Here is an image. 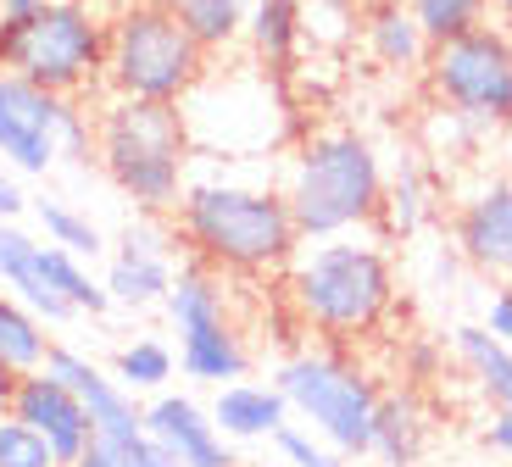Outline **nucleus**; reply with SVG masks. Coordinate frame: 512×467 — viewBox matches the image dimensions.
<instances>
[{"label":"nucleus","instance_id":"6e6552de","mask_svg":"<svg viewBox=\"0 0 512 467\" xmlns=\"http://www.w3.org/2000/svg\"><path fill=\"white\" fill-rule=\"evenodd\" d=\"M429 89L451 106V117L474 128H507L512 123V45L501 28H474L446 45H429Z\"/></svg>","mask_w":512,"mask_h":467},{"label":"nucleus","instance_id":"5701e85b","mask_svg":"<svg viewBox=\"0 0 512 467\" xmlns=\"http://www.w3.org/2000/svg\"><path fill=\"white\" fill-rule=\"evenodd\" d=\"M39 273H45V284H51V290L62 295L67 306H73V317H101L106 306H112L106 284H95V278H90V267L78 262L73 251L51 245V240H39Z\"/></svg>","mask_w":512,"mask_h":467},{"label":"nucleus","instance_id":"4be33fe9","mask_svg":"<svg viewBox=\"0 0 512 467\" xmlns=\"http://www.w3.org/2000/svg\"><path fill=\"white\" fill-rule=\"evenodd\" d=\"M173 267L179 262H156V256H112V267H106V295H112V306H134V312H145V306H162L167 290H173Z\"/></svg>","mask_w":512,"mask_h":467},{"label":"nucleus","instance_id":"dca6fc26","mask_svg":"<svg viewBox=\"0 0 512 467\" xmlns=\"http://www.w3.org/2000/svg\"><path fill=\"white\" fill-rule=\"evenodd\" d=\"M0 284L34 312L39 323H67V317H73V306H67L62 295L45 284V273H39V240L23 234L17 223H0Z\"/></svg>","mask_w":512,"mask_h":467},{"label":"nucleus","instance_id":"9b49d317","mask_svg":"<svg viewBox=\"0 0 512 467\" xmlns=\"http://www.w3.org/2000/svg\"><path fill=\"white\" fill-rule=\"evenodd\" d=\"M140 423H145V440L162 445L179 467H240L234 445L218 434L212 412H206L195 395H151V406H140Z\"/></svg>","mask_w":512,"mask_h":467},{"label":"nucleus","instance_id":"2f4dec72","mask_svg":"<svg viewBox=\"0 0 512 467\" xmlns=\"http://www.w3.org/2000/svg\"><path fill=\"white\" fill-rule=\"evenodd\" d=\"M401 362H407V379H412V390H418V384H429L440 373V345L435 340H407Z\"/></svg>","mask_w":512,"mask_h":467},{"label":"nucleus","instance_id":"f03ea898","mask_svg":"<svg viewBox=\"0 0 512 467\" xmlns=\"http://www.w3.org/2000/svg\"><path fill=\"white\" fill-rule=\"evenodd\" d=\"M190 151L195 145H190L184 106L106 95V106L95 112V162L134 201V212L173 217L184 184H190L184 178L190 173Z\"/></svg>","mask_w":512,"mask_h":467},{"label":"nucleus","instance_id":"bb28decb","mask_svg":"<svg viewBox=\"0 0 512 467\" xmlns=\"http://www.w3.org/2000/svg\"><path fill=\"white\" fill-rule=\"evenodd\" d=\"M412 12V23L423 28V39L429 45H446V39L457 34H474V28H485L490 17V0H401Z\"/></svg>","mask_w":512,"mask_h":467},{"label":"nucleus","instance_id":"e433bc0d","mask_svg":"<svg viewBox=\"0 0 512 467\" xmlns=\"http://www.w3.org/2000/svg\"><path fill=\"white\" fill-rule=\"evenodd\" d=\"M12 395H17V373L0 362V417H12Z\"/></svg>","mask_w":512,"mask_h":467},{"label":"nucleus","instance_id":"f257e3e1","mask_svg":"<svg viewBox=\"0 0 512 467\" xmlns=\"http://www.w3.org/2000/svg\"><path fill=\"white\" fill-rule=\"evenodd\" d=\"M179 245L212 273H279L301 251V228L290 217L284 190H251V184H218L195 178L173 206Z\"/></svg>","mask_w":512,"mask_h":467},{"label":"nucleus","instance_id":"72a5a7b5","mask_svg":"<svg viewBox=\"0 0 512 467\" xmlns=\"http://www.w3.org/2000/svg\"><path fill=\"white\" fill-rule=\"evenodd\" d=\"M485 445H490V451H501V456H512V406L490 412V423H485Z\"/></svg>","mask_w":512,"mask_h":467},{"label":"nucleus","instance_id":"cd10ccee","mask_svg":"<svg viewBox=\"0 0 512 467\" xmlns=\"http://www.w3.org/2000/svg\"><path fill=\"white\" fill-rule=\"evenodd\" d=\"M34 217H39V228H45V240L73 251L78 262H95V256H101L106 240L84 212H73V206H62V201H34Z\"/></svg>","mask_w":512,"mask_h":467},{"label":"nucleus","instance_id":"a19ab883","mask_svg":"<svg viewBox=\"0 0 512 467\" xmlns=\"http://www.w3.org/2000/svg\"><path fill=\"white\" fill-rule=\"evenodd\" d=\"M496 28H501V34H507V45H512V17H501V23H496Z\"/></svg>","mask_w":512,"mask_h":467},{"label":"nucleus","instance_id":"ddd939ff","mask_svg":"<svg viewBox=\"0 0 512 467\" xmlns=\"http://www.w3.org/2000/svg\"><path fill=\"white\" fill-rule=\"evenodd\" d=\"M451 251L485 278H512V184L496 178L485 190H474L457 206L451 223Z\"/></svg>","mask_w":512,"mask_h":467},{"label":"nucleus","instance_id":"2eb2a0df","mask_svg":"<svg viewBox=\"0 0 512 467\" xmlns=\"http://www.w3.org/2000/svg\"><path fill=\"white\" fill-rule=\"evenodd\" d=\"M212 423H218L223 440H273V434L290 423V406L273 384H256V379H240V384H223L218 401L206 406Z\"/></svg>","mask_w":512,"mask_h":467},{"label":"nucleus","instance_id":"f8f14e48","mask_svg":"<svg viewBox=\"0 0 512 467\" xmlns=\"http://www.w3.org/2000/svg\"><path fill=\"white\" fill-rule=\"evenodd\" d=\"M45 373H56V379L84 401V412H90V423H95L101 440H134V434H145L140 401H134V395H128L101 362H90L84 351H73V345H51V351H45Z\"/></svg>","mask_w":512,"mask_h":467},{"label":"nucleus","instance_id":"c9c22d12","mask_svg":"<svg viewBox=\"0 0 512 467\" xmlns=\"http://www.w3.org/2000/svg\"><path fill=\"white\" fill-rule=\"evenodd\" d=\"M51 0H0V17H34V12H45Z\"/></svg>","mask_w":512,"mask_h":467},{"label":"nucleus","instance_id":"c85d7f7f","mask_svg":"<svg viewBox=\"0 0 512 467\" xmlns=\"http://www.w3.org/2000/svg\"><path fill=\"white\" fill-rule=\"evenodd\" d=\"M73 467H179V462H173L162 445H151L145 434H134V440H101V434H95L90 451L78 456Z\"/></svg>","mask_w":512,"mask_h":467},{"label":"nucleus","instance_id":"f704fd0d","mask_svg":"<svg viewBox=\"0 0 512 467\" xmlns=\"http://www.w3.org/2000/svg\"><path fill=\"white\" fill-rule=\"evenodd\" d=\"M23 206H28V195L17 190V178L0 173V223H17V217H23Z\"/></svg>","mask_w":512,"mask_h":467},{"label":"nucleus","instance_id":"6ab92c4d","mask_svg":"<svg viewBox=\"0 0 512 467\" xmlns=\"http://www.w3.org/2000/svg\"><path fill=\"white\" fill-rule=\"evenodd\" d=\"M362 45L379 67H396V73H412V67L429 62V39L401 0H373L368 17H362Z\"/></svg>","mask_w":512,"mask_h":467},{"label":"nucleus","instance_id":"c756f323","mask_svg":"<svg viewBox=\"0 0 512 467\" xmlns=\"http://www.w3.org/2000/svg\"><path fill=\"white\" fill-rule=\"evenodd\" d=\"M0 467H62V462H56V451L28 423L0 417Z\"/></svg>","mask_w":512,"mask_h":467},{"label":"nucleus","instance_id":"ea45409f","mask_svg":"<svg viewBox=\"0 0 512 467\" xmlns=\"http://www.w3.org/2000/svg\"><path fill=\"white\" fill-rule=\"evenodd\" d=\"M490 6H496L501 17H512V0H490Z\"/></svg>","mask_w":512,"mask_h":467},{"label":"nucleus","instance_id":"4468645a","mask_svg":"<svg viewBox=\"0 0 512 467\" xmlns=\"http://www.w3.org/2000/svg\"><path fill=\"white\" fill-rule=\"evenodd\" d=\"M429 434H435V423H429V406H423V395L412 390H390L379 395V406H373V445L368 456H379L384 467H418L423 451H429Z\"/></svg>","mask_w":512,"mask_h":467},{"label":"nucleus","instance_id":"20e7f679","mask_svg":"<svg viewBox=\"0 0 512 467\" xmlns=\"http://www.w3.org/2000/svg\"><path fill=\"white\" fill-rule=\"evenodd\" d=\"M290 217L301 228V240H340L351 228H368L384 201V167L373 139L357 128H323L301 145L290 167Z\"/></svg>","mask_w":512,"mask_h":467},{"label":"nucleus","instance_id":"7ed1b4c3","mask_svg":"<svg viewBox=\"0 0 512 467\" xmlns=\"http://www.w3.org/2000/svg\"><path fill=\"white\" fill-rule=\"evenodd\" d=\"M290 306L301 323L329 340L373 334L396 306V267L368 240H318L312 251H295L290 262Z\"/></svg>","mask_w":512,"mask_h":467},{"label":"nucleus","instance_id":"423d86ee","mask_svg":"<svg viewBox=\"0 0 512 467\" xmlns=\"http://www.w3.org/2000/svg\"><path fill=\"white\" fill-rule=\"evenodd\" d=\"M201 78H206V51L184 34L179 12H156V6H117L112 12L106 67H101L106 95L184 106Z\"/></svg>","mask_w":512,"mask_h":467},{"label":"nucleus","instance_id":"7c9ffc66","mask_svg":"<svg viewBox=\"0 0 512 467\" xmlns=\"http://www.w3.org/2000/svg\"><path fill=\"white\" fill-rule=\"evenodd\" d=\"M273 445H279L284 467H346L334 445H323L312 429H295V423H284V429L273 434Z\"/></svg>","mask_w":512,"mask_h":467},{"label":"nucleus","instance_id":"473e14b6","mask_svg":"<svg viewBox=\"0 0 512 467\" xmlns=\"http://www.w3.org/2000/svg\"><path fill=\"white\" fill-rule=\"evenodd\" d=\"M485 329L496 334L501 345H512V290H496L490 295V312H485Z\"/></svg>","mask_w":512,"mask_h":467},{"label":"nucleus","instance_id":"9d476101","mask_svg":"<svg viewBox=\"0 0 512 467\" xmlns=\"http://www.w3.org/2000/svg\"><path fill=\"white\" fill-rule=\"evenodd\" d=\"M12 417H17V423H28L39 440L51 445L62 467H73L78 456L90 451V440H95V423H90V412H84V401H78L56 373H45V367L17 373Z\"/></svg>","mask_w":512,"mask_h":467},{"label":"nucleus","instance_id":"0eeeda50","mask_svg":"<svg viewBox=\"0 0 512 467\" xmlns=\"http://www.w3.org/2000/svg\"><path fill=\"white\" fill-rule=\"evenodd\" d=\"M273 390L284 395L290 412L312 423L323 445L340 456H368L373 445V406H379V384L351 367L340 351H295L279 362Z\"/></svg>","mask_w":512,"mask_h":467},{"label":"nucleus","instance_id":"393cba45","mask_svg":"<svg viewBox=\"0 0 512 467\" xmlns=\"http://www.w3.org/2000/svg\"><path fill=\"white\" fill-rule=\"evenodd\" d=\"M173 12H179L184 34L212 56V51H229L234 39L245 34V12H251V0H179Z\"/></svg>","mask_w":512,"mask_h":467},{"label":"nucleus","instance_id":"a211bd4d","mask_svg":"<svg viewBox=\"0 0 512 467\" xmlns=\"http://www.w3.org/2000/svg\"><path fill=\"white\" fill-rule=\"evenodd\" d=\"M245 39H251L256 62L273 78H284L301 56V39H307V0H251Z\"/></svg>","mask_w":512,"mask_h":467},{"label":"nucleus","instance_id":"412c9836","mask_svg":"<svg viewBox=\"0 0 512 467\" xmlns=\"http://www.w3.org/2000/svg\"><path fill=\"white\" fill-rule=\"evenodd\" d=\"M435 201H429V178H423L418 162H401L396 178H384V201H379V217L373 223L390 234V240H412L423 223H429Z\"/></svg>","mask_w":512,"mask_h":467},{"label":"nucleus","instance_id":"aec40b11","mask_svg":"<svg viewBox=\"0 0 512 467\" xmlns=\"http://www.w3.org/2000/svg\"><path fill=\"white\" fill-rule=\"evenodd\" d=\"M451 351H457V362L474 373V384L490 401V412L512 406V345H501L485 323H462V329L451 334Z\"/></svg>","mask_w":512,"mask_h":467},{"label":"nucleus","instance_id":"58836bf2","mask_svg":"<svg viewBox=\"0 0 512 467\" xmlns=\"http://www.w3.org/2000/svg\"><path fill=\"white\" fill-rule=\"evenodd\" d=\"M307 6H329V12H346L351 0H307Z\"/></svg>","mask_w":512,"mask_h":467},{"label":"nucleus","instance_id":"b1692460","mask_svg":"<svg viewBox=\"0 0 512 467\" xmlns=\"http://www.w3.org/2000/svg\"><path fill=\"white\" fill-rule=\"evenodd\" d=\"M51 345L56 340L45 334V323H39L17 295L0 290V362L12 367V373H34V367H45V351H51Z\"/></svg>","mask_w":512,"mask_h":467},{"label":"nucleus","instance_id":"4c0bfd02","mask_svg":"<svg viewBox=\"0 0 512 467\" xmlns=\"http://www.w3.org/2000/svg\"><path fill=\"white\" fill-rule=\"evenodd\" d=\"M123 6H156V12H173L179 0H123Z\"/></svg>","mask_w":512,"mask_h":467},{"label":"nucleus","instance_id":"a878e982","mask_svg":"<svg viewBox=\"0 0 512 467\" xmlns=\"http://www.w3.org/2000/svg\"><path fill=\"white\" fill-rule=\"evenodd\" d=\"M173 373H179V356L167 351L162 340H134V345H123L117 362H112V379L123 384L128 395H162Z\"/></svg>","mask_w":512,"mask_h":467},{"label":"nucleus","instance_id":"1a4fd4ad","mask_svg":"<svg viewBox=\"0 0 512 467\" xmlns=\"http://www.w3.org/2000/svg\"><path fill=\"white\" fill-rule=\"evenodd\" d=\"M62 95H45L39 84L17 73H0V162L23 178L51 173V162L62 156V123H67Z\"/></svg>","mask_w":512,"mask_h":467},{"label":"nucleus","instance_id":"39448f33","mask_svg":"<svg viewBox=\"0 0 512 467\" xmlns=\"http://www.w3.org/2000/svg\"><path fill=\"white\" fill-rule=\"evenodd\" d=\"M106 28L112 12L101 0H51L34 17H0V73H17L45 95L78 101L101 84Z\"/></svg>","mask_w":512,"mask_h":467},{"label":"nucleus","instance_id":"f3484780","mask_svg":"<svg viewBox=\"0 0 512 467\" xmlns=\"http://www.w3.org/2000/svg\"><path fill=\"white\" fill-rule=\"evenodd\" d=\"M245 367H251V351H245L240 329L229 323H206V329H184L179 334V373L190 384H212V390H223V384H240Z\"/></svg>","mask_w":512,"mask_h":467}]
</instances>
